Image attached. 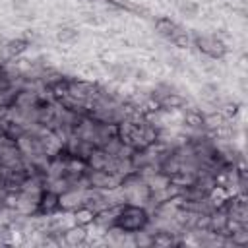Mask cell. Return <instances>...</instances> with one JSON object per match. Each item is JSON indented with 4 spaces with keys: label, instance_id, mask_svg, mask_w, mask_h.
<instances>
[{
    "label": "cell",
    "instance_id": "cell-2",
    "mask_svg": "<svg viewBox=\"0 0 248 248\" xmlns=\"http://www.w3.org/2000/svg\"><path fill=\"white\" fill-rule=\"evenodd\" d=\"M194 46L211 60H223L229 52L225 41L217 35H194Z\"/></svg>",
    "mask_w": 248,
    "mask_h": 248
},
{
    "label": "cell",
    "instance_id": "cell-10",
    "mask_svg": "<svg viewBox=\"0 0 248 248\" xmlns=\"http://www.w3.org/2000/svg\"><path fill=\"white\" fill-rule=\"evenodd\" d=\"M176 232H170V229H159L151 232V246H176L182 244L178 238H174Z\"/></svg>",
    "mask_w": 248,
    "mask_h": 248
},
{
    "label": "cell",
    "instance_id": "cell-9",
    "mask_svg": "<svg viewBox=\"0 0 248 248\" xmlns=\"http://www.w3.org/2000/svg\"><path fill=\"white\" fill-rule=\"evenodd\" d=\"M108 159H110V155H108L103 147H93V151L87 155L85 163H87V167H89L91 170H105Z\"/></svg>",
    "mask_w": 248,
    "mask_h": 248
},
{
    "label": "cell",
    "instance_id": "cell-4",
    "mask_svg": "<svg viewBox=\"0 0 248 248\" xmlns=\"http://www.w3.org/2000/svg\"><path fill=\"white\" fill-rule=\"evenodd\" d=\"M68 93H70L74 99L85 103V107H87V103L93 101V97H95V93H97V85L91 83V81H87V79H70V89H68Z\"/></svg>",
    "mask_w": 248,
    "mask_h": 248
},
{
    "label": "cell",
    "instance_id": "cell-12",
    "mask_svg": "<svg viewBox=\"0 0 248 248\" xmlns=\"http://www.w3.org/2000/svg\"><path fill=\"white\" fill-rule=\"evenodd\" d=\"M219 91H221V89H219L217 83H203V85L200 87V97H202L203 101H207L209 105L219 107V105H221V93H219Z\"/></svg>",
    "mask_w": 248,
    "mask_h": 248
},
{
    "label": "cell",
    "instance_id": "cell-19",
    "mask_svg": "<svg viewBox=\"0 0 248 248\" xmlns=\"http://www.w3.org/2000/svg\"><path fill=\"white\" fill-rule=\"evenodd\" d=\"M167 62H169V66H172L174 70H182V68H184V64H182V60H180L178 56H169Z\"/></svg>",
    "mask_w": 248,
    "mask_h": 248
},
{
    "label": "cell",
    "instance_id": "cell-22",
    "mask_svg": "<svg viewBox=\"0 0 248 248\" xmlns=\"http://www.w3.org/2000/svg\"><path fill=\"white\" fill-rule=\"evenodd\" d=\"M0 39H2V33H0Z\"/></svg>",
    "mask_w": 248,
    "mask_h": 248
},
{
    "label": "cell",
    "instance_id": "cell-6",
    "mask_svg": "<svg viewBox=\"0 0 248 248\" xmlns=\"http://www.w3.org/2000/svg\"><path fill=\"white\" fill-rule=\"evenodd\" d=\"M81 207V190H66L60 194V211H76Z\"/></svg>",
    "mask_w": 248,
    "mask_h": 248
},
{
    "label": "cell",
    "instance_id": "cell-11",
    "mask_svg": "<svg viewBox=\"0 0 248 248\" xmlns=\"http://www.w3.org/2000/svg\"><path fill=\"white\" fill-rule=\"evenodd\" d=\"M182 122L190 130H196V132H202L203 130V114L198 108H186L184 110V116H182Z\"/></svg>",
    "mask_w": 248,
    "mask_h": 248
},
{
    "label": "cell",
    "instance_id": "cell-18",
    "mask_svg": "<svg viewBox=\"0 0 248 248\" xmlns=\"http://www.w3.org/2000/svg\"><path fill=\"white\" fill-rule=\"evenodd\" d=\"M132 78H134L136 81L143 83V81H147V72H145V70H140V68H136V70L132 72Z\"/></svg>",
    "mask_w": 248,
    "mask_h": 248
},
{
    "label": "cell",
    "instance_id": "cell-3",
    "mask_svg": "<svg viewBox=\"0 0 248 248\" xmlns=\"http://www.w3.org/2000/svg\"><path fill=\"white\" fill-rule=\"evenodd\" d=\"M56 211H60V194H56L48 188H43L33 217H52Z\"/></svg>",
    "mask_w": 248,
    "mask_h": 248
},
{
    "label": "cell",
    "instance_id": "cell-15",
    "mask_svg": "<svg viewBox=\"0 0 248 248\" xmlns=\"http://www.w3.org/2000/svg\"><path fill=\"white\" fill-rule=\"evenodd\" d=\"M176 10L180 12L182 17L194 19V17L200 16V10H202V8H200V4L194 2V0H178V2H176Z\"/></svg>",
    "mask_w": 248,
    "mask_h": 248
},
{
    "label": "cell",
    "instance_id": "cell-13",
    "mask_svg": "<svg viewBox=\"0 0 248 248\" xmlns=\"http://www.w3.org/2000/svg\"><path fill=\"white\" fill-rule=\"evenodd\" d=\"M176 27H178V23L174 19L167 17V16H161V17L155 19V33L161 35V37H165V39H169L174 33Z\"/></svg>",
    "mask_w": 248,
    "mask_h": 248
},
{
    "label": "cell",
    "instance_id": "cell-16",
    "mask_svg": "<svg viewBox=\"0 0 248 248\" xmlns=\"http://www.w3.org/2000/svg\"><path fill=\"white\" fill-rule=\"evenodd\" d=\"M167 41H169L170 45H174L176 48H188V46L192 45V39H190L188 31H186L184 27H180V25L174 29V33H172V35H170Z\"/></svg>",
    "mask_w": 248,
    "mask_h": 248
},
{
    "label": "cell",
    "instance_id": "cell-21",
    "mask_svg": "<svg viewBox=\"0 0 248 248\" xmlns=\"http://www.w3.org/2000/svg\"><path fill=\"white\" fill-rule=\"evenodd\" d=\"M83 19H85L87 23H93V25H99V23H101V19H99V17H95V14H85V16H83Z\"/></svg>",
    "mask_w": 248,
    "mask_h": 248
},
{
    "label": "cell",
    "instance_id": "cell-7",
    "mask_svg": "<svg viewBox=\"0 0 248 248\" xmlns=\"http://www.w3.org/2000/svg\"><path fill=\"white\" fill-rule=\"evenodd\" d=\"M62 240L70 246H79V244H85L87 240V227H79V225H74V227H68L64 232H62Z\"/></svg>",
    "mask_w": 248,
    "mask_h": 248
},
{
    "label": "cell",
    "instance_id": "cell-5",
    "mask_svg": "<svg viewBox=\"0 0 248 248\" xmlns=\"http://www.w3.org/2000/svg\"><path fill=\"white\" fill-rule=\"evenodd\" d=\"M27 48H29V39L27 37H17V39L6 41L4 46H2V52H4V58L6 60H14V58L21 56Z\"/></svg>",
    "mask_w": 248,
    "mask_h": 248
},
{
    "label": "cell",
    "instance_id": "cell-14",
    "mask_svg": "<svg viewBox=\"0 0 248 248\" xmlns=\"http://www.w3.org/2000/svg\"><path fill=\"white\" fill-rule=\"evenodd\" d=\"M93 219H95V211L89 209V207H85V205H81V207H78L76 211H72V221H74V225L89 227V225H93Z\"/></svg>",
    "mask_w": 248,
    "mask_h": 248
},
{
    "label": "cell",
    "instance_id": "cell-20",
    "mask_svg": "<svg viewBox=\"0 0 248 248\" xmlns=\"http://www.w3.org/2000/svg\"><path fill=\"white\" fill-rule=\"evenodd\" d=\"M10 6L14 8V10H23V8H27L29 6V0H10Z\"/></svg>",
    "mask_w": 248,
    "mask_h": 248
},
{
    "label": "cell",
    "instance_id": "cell-17",
    "mask_svg": "<svg viewBox=\"0 0 248 248\" xmlns=\"http://www.w3.org/2000/svg\"><path fill=\"white\" fill-rule=\"evenodd\" d=\"M79 39V31L72 25H62L58 31H56V41L62 43V45H72Z\"/></svg>",
    "mask_w": 248,
    "mask_h": 248
},
{
    "label": "cell",
    "instance_id": "cell-1",
    "mask_svg": "<svg viewBox=\"0 0 248 248\" xmlns=\"http://www.w3.org/2000/svg\"><path fill=\"white\" fill-rule=\"evenodd\" d=\"M151 223V215L147 211L145 205H140V203H122L118 207V213L114 217V225L112 227H118L120 231L132 234L136 231H143L147 229Z\"/></svg>",
    "mask_w": 248,
    "mask_h": 248
},
{
    "label": "cell",
    "instance_id": "cell-8",
    "mask_svg": "<svg viewBox=\"0 0 248 248\" xmlns=\"http://www.w3.org/2000/svg\"><path fill=\"white\" fill-rule=\"evenodd\" d=\"M105 70L110 74V78L112 79H116V81H126V79H130L132 78V72H134V68L130 66V64H124V62H108V64H105Z\"/></svg>",
    "mask_w": 248,
    "mask_h": 248
}]
</instances>
